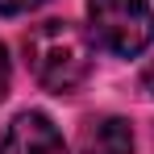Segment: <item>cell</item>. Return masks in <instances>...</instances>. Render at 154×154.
Masks as SVG:
<instances>
[{
  "mask_svg": "<svg viewBox=\"0 0 154 154\" xmlns=\"http://www.w3.org/2000/svg\"><path fill=\"white\" fill-rule=\"evenodd\" d=\"M79 154H133V125L125 117H92L79 129Z\"/></svg>",
  "mask_w": 154,
  "mask_h": 154,
  "instance_id": "obj_4",
  "label": "cell"
},
{
  "mask_svg": "<svg viewBox=\"0 0 154 154\" xmlns=\"http://www.w3.org/2000/svg\"><path fill=\"white\" fill-rule=\"evenodd\" d=\"M8 79H13V67H8V50L0 46V100L8 96Z\"/></svg>",
  "mask_w": 154,
  "mask_h": 154,
  "instance_id": "obj_6",
  "label": "cell"
},
{
  "mask_svg": "<svg viewBox=\"0 0 154 154\" xmlns=\"http://www.w3.org/2000/svg\"><path fill=\"white\" fill-rule=\"evenodd\" d=\"M0 154H67V146L46 112H17L0 137Z\"/></svg>",
  "mask_w": 154,
  "mask_h": 154,
  "instance_id": "obj_3",
  "label": "cell"
},
{
  "mask_svg": "<svg viewBox=\"0 0 154 154\" xmlns=\"http://www.w3.org/2000/svg\"><path fill=\"white\" fill-rule=\"evenodd\" d=\"M38 4H46V0H0V17H17V13H29Z\"/></svg>",
  "mask_w": 154,
  "mask_h": 154,
  "instance_id": "obj_5",
  "label": "cell"
},
{
  "mask_svg": "<svg viewBox=\"0 0 154 154\" xmlns=\"http://www.w3.org/2000/svg\"><path fill=\"white\" fill-rule=\"evenodd\" d=\"M92 38L71 21H42L25 33V63L46 92H75L92 75Z\"/></svg>",
  "mask_w": 154,
  "mask_h": 154,
  "instance_id": "obj_1",
  "label": "cell"
},
{
  "mask_svg": "<svg viewBox=\"0 0 154 154\" xmlns=\"http://www.w3.org/2000/svg\"><path fill=\"white\" fill-rule=\"evenodd\" d=\"M88 25L96 46L133 58L154 42V0H88Z\"/></svg>",
  "mask_w": 154,
  "mask_h": 154,
  "instance_id": "obj_2",
  "label": "cell"
},
{
  "mask_svg": "<svg viewBox=\"0 0 154 154\" xmlns=\"http://www.w3.org/2000/svg\"><path fill=\"white\" fill-rule=\"evenodd\" d=\"M142 88H146V92H150V96H154V63H150V67H146V71H142Z\"/></svg>",
  "mask_w": 154,
  "mask_h": 154,
  "instance_id": "obj_7",
  "label": "cell"
}]
</instances>
